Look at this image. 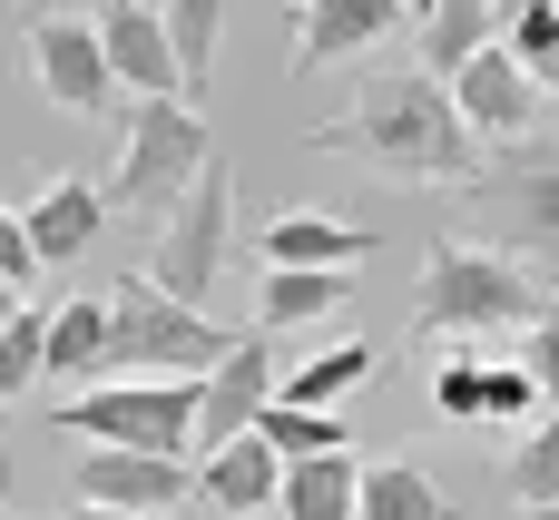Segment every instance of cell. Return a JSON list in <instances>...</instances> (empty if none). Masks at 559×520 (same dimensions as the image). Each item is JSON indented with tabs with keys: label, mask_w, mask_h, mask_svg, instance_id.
<instances>
[{
	"label": "cell",
	"mask_w": 559,
	"mask_h": 520,
	"mask_svg": "<svg viewBox=\"0 0 559 520\" xmlns=\"http://www.w3.org/2000/svg\"><path fill=\"white\" fill-rule=\"evenodd\" d=\"M29 79H39L59 108H79V118H98V108L118 98V69H108L98 20H69V10H39V20H29Z\"/></svg>",
	"instance_id": "obj_9"
},
{
	"label": "cell",
	"mask_w": 559,
	"mask_h": 520,
	"mask_svg": "<svg viewBox=\"0 0 559 520\" xmlns=\"http://www.w3.org/2000/svg\"><path fill=\"white\" fill-rule=\"evenodd\" d=\"M344 305H354V265H265V285H255V324L265 334L334 324Z\"/></svg>",
	"instance_id": "obj_15"
},
{
	"label": "cell",
	"mask_w": 559,
	"mask_h": 520,
	"mask_svg": "<svg viewBox=\"0 0 559 520\" xmlns=\"http://www.w3.org/2000/svg\"><path fill=\"white\" fill-rule=\"evenodd\" d=\"M511 10V49L531 59V79L559 98V0H501Z\"/></svg>",
	"instance_id": "obj_27"
},
{
	"label": "cell",
	"mask_w": 559,
	"mask_h": 520,
	"mask_svg": "<svg viewBox=\"0 0 559 520\" xmlns=\"http://www.w3.org/2000/svg\"><path fill=\"white\" fill-rule=\"evenodd\" d=\"M462 206L481 216L491 246H511L521 265H559V138H511L491 147V167L462 187Z\"/></svg>",
	"instance_id": "obj_4"
},
{
	"label": "cell",
	"mask_w": 559,
	"mask_h": 520,
	"mask_svg": "<svg viewBox=\"0 0 559 520\" xmlns=\"http://www.w3.org/2000/svg\"><path fill=\"white\" fill-rule=\"evenodd\" d=\"M69 520H177V511H118V501H79Z\"/></svg>",
	"instance_id": "obj_31"
},
{
	"label": "cell",
	"mask_w": 559,
	"mask_h": 520,
	"mask_svg": "<svg viewBox=\"0 0 559 520\" xmlns=\"http://www.w3.org/2000/svg\"><path fill=\"white\" fill-rule=\"evenodd\" d=\"M0 275H10V285H29V275H39V246H29L20 206H0Z\"/></svg>",
	"instance_id": "obj_30"
},
{
	"label": "cell",
	"mask_w": 559,
	"mask_h": 520,
	"mask_svg": "<svg viewBox=\"0 0 559 520\" xmlns=\"http://www.w3.org/2000/svg\"><path fill=\"white\" fill-rule=\"evenodd\" d=\"M285 520H364V462L354 452L285 462Z\"/></svg>",
	"instance_id": "obj_18"
},
{
	"label": "cell",
	"mask_w": 559,
	"mask_h": 520,
	"mask_svg": "<svg viewBox=\"0 0 559 520\" xmlns=\"http://www.w3.org/2000/svg\"><path fill=\"white\" fill-rule=\"evenodd\" d=\"M540 305H550V285H540V265H521L511 246H491V236H432L423 285H413V334H423V344L491 334V324L521 334Z\"/></svg>",
	"instance_id": "obj_2"
},
{
	"label": "cell",
	"mask_w": 559,
	"mask_h": 520,
	"mask_svg": "<svg viewBox=\"0 0 559 520\" xmlns=\"http://www.w3.org/2000/svg\"><path fill=\"white\" fill-rule=\"evenodd\" d=\"M521 364L540 374V393L559 403V295L540 305V315H531V324H521Z\"/></svg>",
	"instance_id": "obj_29"
},
{
	"label": "cell",
	"mask_w": 559,
	"mask_h": 520,
	"mask_svg": "<svg viewBox=\"0 0 559 520\" xmlns=\"http://www.w3.org/2000/svg\"><path fill=\"white\" fill-rule=\"evenodd\" d=\"M511 501L521 511H540V501H559V403L521 433V452H511Z\"/></svg>",
	"instance_id": "obj_24"
},
{
	"label": "cell",
	"mask_w": 559,
	"mask_h": 520,
	"mask_svg": "<svg viewBox=\"0 0 559 520\" xmlns=\"http://www.w3.org/2000/svg\"><path fill=\"white\" fill-rule=\"evenodd\" d=\"M10 315H20V285H10V275H0V324H10Z\"/></svg>",
	"instance_id": "obj_32"
},
{
	"label": "cell",
	"mask_w": 559,
	"mask_h": 520,
	"mask_svg": "<svg viewBox=\"0 0 559 520\" xmlns=\"http://www.w3.org/2000/svg\"><path fill=\"white\" fill-rule=\"evenodd\" d=\"M364 256H373V236L324 206H275V226H265V265H364Z\"/></svg>",
	"instance_id": "obj_17"
},
{
	"label": "cell",
	"mask_w": 559,
	"mask_h": 520,
	"mask_svg": "<svg viewBox=\"0 0 559 520\" xmlns=\"http://www.w3.org/2000/svg\"><path fill=\"white\" fill-rule=\"evenodd\" d=\"M521 520H559V501H540V511H521Z\"/></svg>",
	"instance_id": "obj_34"
},
{
	"label": "cell",
	"mask_w": 559,
	"mask_h": 520,
	"mask_svg": "<svg viewBox=\"0 0 559 520\" xmlns=\"http://www.w3.org/2000/svg\"><path fill=\"white\" fill-rule=\"evenodd\" d=\"M108 364V295L49 305V374H98Z\"/></svg>",
	"instance_id": "obj_20"
},
{
	"label": "cell",
	"mask_w": 559,
	"mask_h": 520,
	"mask_svg": "<svg viewBox=\"0 0 559 520\" xmlns=\"http://www.w3.org/2000/svg\"><path fill=\"white\" fill-rule=\"evenodd\" d=\"M49 374V315H10L0 324V403H20Z\"/></svg>",
	"instance_id": "obj_26"
},
{
	"label": "cell",
	"mask_w": 559,
	"mask_h": 520,
	"mask_svg": "<svg viewBox=\"0 0 559 520\" xmlns=\"http://www.w3.org/2000/svg\"><path fill=\"white\" fill-rule=\"evenodd\" d=\"M59 433L79 442H138V452H187L197 442V374H128L108 393H79V403H49Z\"/></svg>",
	"instance_id": "obj_6"
},
{
	"label": "cell",
	"mask_w": 559,
	"mask_h": 520,
	"mask_svg": "<svg viewBox=\"0 0 559 520\" xmlns=\"http://www.w3.org/2000/svg\"><path fill=\"white\" fill-rule=\"evenodd\" d=\"M364 520H452V501L423 462H373L364 472Z\"/></svg>",
	"instance_id": "obj_22"
},
{
	"label": "cell",
	"mask_w": 559,
	"mask_h": 520,
	"mask_svg": "<svg viewBox=\"0 0 559 520\" xmlns=\"http://www.w3.org/2000/svg\"><path fill=\"white\" fill-rule=\"evenodd\" d=\"M403 10H413V0H305V10H295V49H285V69L314 79V69L373 49L383 29H403Z\"/></svg>",
	"instance_id": "obj_12"
},
{
	"label": "cell",
	"mask_w": 559,
	"mask_h": 520,
	"mask_svg": "<svg viewBox=\"0 0 559 520\" xmlns=\"http://www.w3.org/2000/svg\"><path fill=\"white\" fill-rule=\"evenodd\" d=\"M314 157H364L373 177H403V187H472L491 167V138L462 118L452 79H432L423 59L413 69H383L364 79V98L324 128H305Z\"/></svg>",
	"instance_id": "obj_1"
},
{
	"label": "cell",
	"mask_w": 559,
	"mask_h": 520,
	"mask_svg": "<svg viewBox=\"0 0 559 520\" xmlns=\"http://www.w3.org/2000/svg\"><path fill=\"white\" fill-rule=\"evenodd\" d=\"M413 20H423V69H432V79H452L472 49H491L501 0H413Z\"/></svg>",
	"instance_id": "obj_19"
},
{
	"label": "cell",
	"mask_w": 559,
	"mask_h": 520,
	"mask_svg": "<svg viewBox=\"0 0 559 520\" xmlns=\"http://www.w3.org/2000/svg\"><path fill=\"white\" fill-rule=\"evenodd\" d=\"M275 403V334L255 324V334H236L226 344V364L216 374H197V442L216 452V442H236V433H255V413Z\"/></svg>",
	"instance_id": "obj_11"
},
{
	"label": "cell",
	"mask_w": 559,
	"mask_h": 520,
	"mask_svg": "<svg viewBox=\"0 0 559 520\" xmlns=\"http://www.w3.org/2000/svg\"><path fill=\"white\" fill-rule=\"evenodd\" d=\"M197 501H206V511H265V501H285V452H275L265 433L216 442L206 472H197Z\"/></svg>",
	"instance_id": "obj_16"
},
{
	"label": "cell",
	"mask_w": 559,
	"mask_h": 520,
	"mask_svg": "<svg viewBox=\"0 0 559 520\" xmlns=\"http://www.w3.org/2000/svg\"><path fill=\"white\" fill-rule=\"evenodd\" d=\"M364 383H373V344H324V354L295 364L275 393H285V403H344V393H364Z\"/></svg>",
	"instance_id": "obj_23"
},
{
	"label": "cell",
	"mask_w": 559,
	"mask_h": 520,
	"mask_svg": "<svg viewBox=\"0 0 559 520\" xmlns=\"http://www.w3.org/2000/svg\"><path fill=\"white\" fill-rule=\"evenodd\" d=\"M452 98H462V118L491 138V147H511V138H531L540 118H550V88L531 79V59L511 49V39H491V49H472L462 69H452Z\"/></svg>",
	"instance_id": "obj_8"
},
{
	"label": "cell",
	"mask_w": 559,
	"mask_h": 520,
	"mask_svg": "<svg viewBox=\"0 0 559 520\" xmlns=\"http://www.w3.org/2000/svg\"><path fill=\"white\" fill-rule=\"evenodd\" d=\"M206 157H216V147H206V118L187 108V88H138V98H128V147H118L108 206H128V216L177 206Z\"/></svg>",
	"instance_id": "obj_5"
},
{
	"label": "cell",
	"mask_w": 559,
	"mask_h": 520,
	"mask_svg": "<svg viewBox=\"0 0 559 520\" xmlns=\"http://www.w3.org/2000/svg\"><path fill=\"white\" fill-rule=\"evenodd\" d=\"M79 501H118V511H187L197 501V472L177 452H138V442H88L69 462Z\"/></svg>",
	"instance_id": "obj_10"
},
{
	"label": "cell",
	"mask_w": 559,
	"mask_h": 520,
	"mask_svg": "<svg viewBox=\"0 0 559 520\" xmlns=\"http://www.w3.org/2000/svg\"><path fill=\"white\" fill-rule=\"evenodd\" d=\"M20 226H29V246H39V265H69V256L98 246V226H108V187H88V177H49V187L20 206Z\"/></svg>",
	"instance_id": "obj_14"
},
{
	"label": "cell",
	"mask_w": 559,
	"mask_h": 520,
	"mask_svg": "<svg viewBox=\"0 0 559 520\" xmlns=\"http://www.w3.org/2000/svg\"><path fill=\"white\" fill-rule=\"evenodd\" d=\"M226 324H206V305L167 295L157 275H118L108 285V364L118 374H216L226 364Z\"/></svg>",
	"instance_id": "obj_3"
},
{
	"label": "cell",
	"mask_w": 559,
	"mask_h": 520,
	"mask_svg": "<svg viewBox=\"0 0 559 520\" xmlns=\"http://www.w3.org/2000/svg\"><path fill=\"white\" fill-rule=\"evenodd\" d=\"M226 226H236V167L226 157H206L197 177H187V197L167 206V226H157V285L167 295H187V305H206V285H216V265H226Z\"/></svg>",
	"instance_id": "obj_7"
},
{
	"label": "cell",
	"mask_w": 559,
	"mask_h": 520,
	"mask_svg": "<svg viewBox=\"0 0 559 520\" xmlns=\"http://www.w3.org/2000/svg\"><path fill=\"white\" fill-rule=\"evenodd\" d=\"M216 29H226V0H167V39H177L187 88H206V69H216Z\"/></svg>",
	"instance_id": "obj_25"
},
{
	"label": "cell",
	"mask_w": 559,
	"mask_h": 520,
	"mask_svg": "<svg viewBox=\"0 0 559 520\" xmlns=\"http://www.w3.org/2000/svg\"><path fill=\"white\" fill-rule=\"evenodd\" d=\"M88 20H98V39H108V69H118L128 88H187V69H177V39H167V10L98 0Z\"/></svg>",
	"instance_id": "obj_13"
},
{
	"label": "cell",
	"mask_w": 559,
	"mask_h": 520,
	"mask_svg": "<svg viewBox=\"0 0 559 520\" xmlns=\"http://www.w3.org/2000/svg\"><path fill=\"white\" fill-rule=\"evenodd\" d=\"M0 520H10V452H0Z\"/></svg>",
	"instance_id": "obj_33"
},
{
	"label": "cell",
	"mask_w": 559,
	"mask_h": 520,
	"mask_svg": "<svg viewBox=\"0 0 559 520\" xmlns=\"http://www.w3.org/2000/svg\"><path fill=\"white\" fill-rule=\"evenodd\" d=\"M531 403H550V393H540V374H531L521 354H511V364H481V423H521Z\"/></svg>",
	"instance_id": "obj_28"
},
{
	"label": "cell",
	"mask_w": 559,
	"mask_h": 520,
	"mask_svg": "<svg viewBox=\"0 0 559 520\" xmlns=\"http://www.w3.org/2000/svg\"><path fill=\"white\" fill-rule=\"evenodd\" d=\"M255 433H265L285 462H305V452H354V433H344L334 403H285V393H275V403L255 413Z\"/></svg>",
	"instance_id": "obj_21"
}]
</instances>
